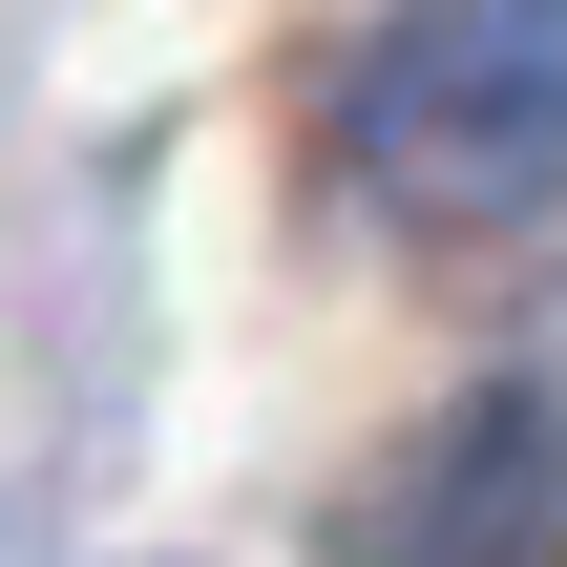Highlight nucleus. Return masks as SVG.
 <instances>
[{"label":"nucleus","instance_id":"nucleus-1","mask_svg":"<svg viewBox=\"0 0 567 567\" xmlns=\"http://www.w3.org/2000/svg\"><path fill=\"white\" fill-rule=\"evenodd\" d=\"M337 147L400 231L567 210V0H400L337 84Z\"/></svg>","mask_w":567,"mask_h":567},{"label":"nucleus","instance_id":"nucleus-2","mask_svg":"<svg viewBox=\"0 0 567 567\" xmlns=\"http://www.w3.org/2000/svg\"><path fill=\"white\" fill-rule=\"evenodd\" d=\"M547 547H567V400L547 379L442 400V421L337 505V567H547Z\"/></svg>","mask_w":567,"mask_h":567}]
</instances>
